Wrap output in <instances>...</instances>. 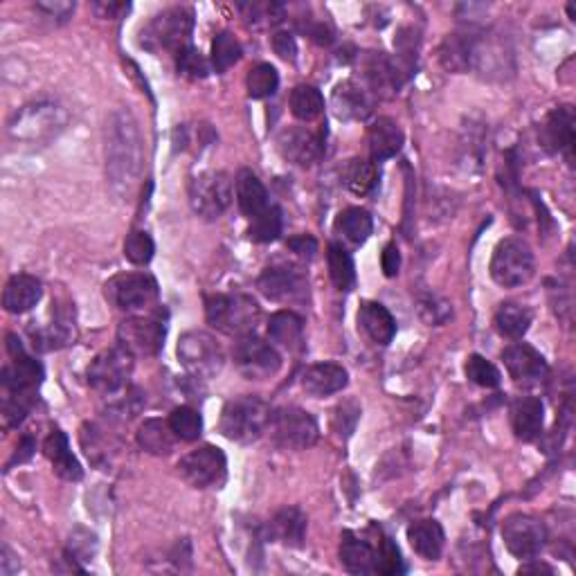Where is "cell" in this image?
I'll return each instance as SVG.
<instances>
[{
  "instance_id": "cell-5",
  "label": "cell",
  "mask_w": 576,
  "mask_h": 576,
  "mask_svg": "<svg viewBox=\"0 0 576 576\" xmlns=\"http://www.w3.org/2000/svg\"><path fill=\"white\" fill-rule=\"evenodd\" d=\"M491 277L502 288L525 286L536 273V257L529 243L520 237L502 239L493 250Z\"/></svg>"
},
{
  "instance_id": "cell-49",
  "label": "cell",
  "mask_w": 576,
  "mask_h": 576,
  "mask_svg": "<svg viewBox=\"0 0 576 576\" xmlns=\"http://www.w3.org/2000/svg\"><path fill=\"white\" fill-rule=\"evenodd\" d=\"M36 392H23V394H5L3 401V421L5 428H16L18 423H23V419L30 414L34 405Z\"/></svg>"
},
{
  "instance_id": "cell-36",
  "label": "cell",
  "mask_w": 576,
  "mask_h": 576,
  "mask_svg": "<svg viewBox=\"0 0 576 576\" xmlns=\"http://www.w3.org/2000/svg\"><path fill=\"white\" fill-rule=\"evenodd\" d=\"M176 435L169 421L147 419L138 430V444L151 455H169L176 448Z\"/></svg>"
},
{
  "instance_id": "cell-13",
  "label": "cell",
  "mask_w": 576,
  "mask_h": 576,
  "mask_svg": "<svg viewBox=\"0 0 576 576\" xmlns=\"http://www.w3.org/2000/svg\"><path fill=\"white\" fill-rule=\"evenodd\" d=\"M232 358L234 365H237L239 372L248 381H266V378H273L279 372V367H282L279 351L273 345H268L266 340L255 336V333L234 342Z\"/></svg>"
},
{
  "instance_id": "cell-50",
  "label": "cell",
  "mask_w": 576,
  "mask_h": 576,
  "mask_svg": "<svg viewBox=\"0 0 576 576\" xmlns=\"http://www.w3.org/2000/svg\"><path fill=\"white\" fill-rule=\"evenodd\" d=\"M453 309H450V304L446 300H441L437 295H426L419 300V315L421 320L430 324V327H439V324H444Z\"/></svg>"
},
{
  "instance_id": "cell-2",
  "label": "cell",
  "mask_w": 576,
  "mask_h": 576,
  "mask_svg": "<svg viewBox=\"0 0 576 576\" xmlns=\"http://www.w3.org/2000/svg\"><path fill=\"white\" fill-rule=\"evenodd\" d=\"M270 419H273V410L261 396L243 394L223 405L219 430L225 439L252 444L270 428Z\"/></svg>"
},
{
  "instance_id": "cell-31",
  "label": "cell",
  "mask_w": 576,
  "mask_h": 576,
  "mask_svg": "<svg viewBox=\"0 0 576 576\" xmlns=\"http://www.w3.org/2000/svg\"><path fill=\"white\" fill-rule=\"evenodd\" d=\"M410 547L426 561H437L444 552L446 534L437 520H417L408 527Z\"/></svg>"
},
{
  "instance_id": "cell-16",
  "label": "cell",
  "mask_w": 576,
  "mask_h": 576,
  "mask_svg": "<svg viewBox=\"0 0 576 576\" xmlns=\"http://www.w3.org/2000/svg\"><path fill=\"white\" fill-rule=\"evenodd\" d=\"M259 291L273 302H304L309 295V282L300 268L291 264L268 266L259 277Z\"/></svg>"
},
{
  "instance_id": "cell-43",
  "label": "cell",
  "mask_w": 576,
  "mask_h": 576,
  "mask_svg": "<svg viewBox=\"0 0 576 576\" xmlns=\"http://www.w3.org/2000/svg\"><path fill=\"white\" fill-rule=\"evenodd\" d=\"M279 88V72L270 63H257L248 70L246 90L252 99H266Z\"/></svg>"
},
{
  "instance_id": "cell-23",
  "label": "cell",
  "mask_w": 576,
  "mask_h": 576,
  "mask_svg": "<svg viewBox=\"0 0 576 576\" xmlns=\"http://www.w3.org/2000/svg\"><path fill=\"white\" fill-rule=\"evenodd\" d=\"M347 383V369L338 363H315L306 367L302 374V390L309 396H315V399L338 394L345 390Z\"/></svg>"
},
{
  "instance_id": "cell-45",
  "label": "cell",
  "mask_w": 576,
  "mask_h": 576,
  "mask_svg": "<svg viewBox=\"0 0 576 576\" xmlns=\"http://www.w3.org/2000/svg\"><path fill=\"white\" fill-rule=\"evenodd\" d=\"M464 372H466L468 381L480 385V387H486V390H491V387H500V383H502L500 369L495 367L491 360H486L480 354H471L466 358Z\"/></svg>"
},
{
  "instance_id": "cell-53",
  "label": "cell",
  "mask_w": 576,
  "mask_h": 576,
  "mask_svg": "<svg viewBox=\"0 0 576 576\" xmlns=\"http://www.w3.org/2000/svg\"><path fill=\"white\" fill-rule=\"evenodd\" d=\"M286 248L300 259L311 261L315 257V252H318V241H315L311 234H295V237L286 241Z\"/></svg>"
},
{
  "instance_id": "cell-34",
  "label": "cell",
  "mask_w": 576,
  "mask_h": 576,
  "mask_svg": "<svg viewBox=\"0 0 576 576\" xmlns=\"http://www.w3.org/2000/svg\"><path fill=\"white\" fill-rule=\"evenodd\" d=\"M531 322H534V313H531L529 306L518 302H504L500 304V309L495 311L493 327L502 338L520 340L529 331Z\"/></svg>"
},
{
  "instance_id": "cell-20",
  "label": "cell",
  "mask_w": 576,
  "mask_h": 576,
  "mask_svg": "<svg viewBox=\"0 0 576 576\" xmlns=\"http://www.w3.org/2000/svg\"><path fill=\"white\" fill-rule=\"evenodd\" d=\"M367 536L356 531H342L340 536V563L351 574H378V545L376 527L369 529Z\"/></svg>"
},
{
  "instance_id": "cell-14",
  "label": "cell",
  "mask_w": 576,
  "mask_h": 576,
  "mask_svg": "<svg viewBox=\"0 0 576 576\" xmlns=\"http://www.w3.org/2000/svg\"><path fill=\"white\" fill-rule=\"evenodd\" d=\"M502 540L513 556L531 561L545 549L547 529L529 513H511L502 522Z\"/></svg>"
},
{
  "instance_id": "cell-47",
  "label": "cell",
  "mask_w": 576,
  "mask_h": 576,
  "mask_svg": "<svg viewBox=\"0 0 576 576\" xmlns=\"http://www.w3.org/2000/svg\"><path fill=\"white\" fill-rule=\"evenodd\" d=\"M153 252H156V243H153L151 234L144 230H131L126 234L124 241V257L135 266H144L153 259Z\"/></svg>"
},
{
  "instance_id": "cell-3",
  "label": "cell",
  "mask_w": 576,
  "mask_h": 576,
  "mask_svg": "<svg viewBox=\"0 0 576 576\" xmlns=\"http://www.w3.org/2000/svg\"><path fill=\"white\" fill-rule=\"evenodd\" d=\"M194 32V12L185 5L169 7L151 18L140 30V45L153 54L185 50L192 45Z\"/></svg>"
},
{
  "instance_id": "cell-32",
  "label": "cell",
  "mask_w": 576,
  "mask_h": 576,
  "mask_svg": "<svg viewBox=\"0 0 576 576\" xmlns=\"http://www.w3.org/2000/svg\"><path fill=\"white\" fill-rule=\"evenodd\" d=\"M234 192H237L239 210L246 214L248 219H255L259 212H264L268 207V192L255 171L241 169L237 180H234Z\"/></svg>"
},
{
  "instance_id": "cell-38",
  "label": "cell",
  "mask_w": 576,
  "mask_h": 576,
  "mask_svg": "<svg viewBox=\"0 0 576 576\" xmlns=\"http://www.w3.org/2000/svg\"><path fill=\"white\" fill-rule=\"evenodd\" d=\"M327 264L331 282L336 284L338 291H351L356 286V266L349 252L340 243H331L327 250Z\"/></svg>"
},
{
  "instance_id": "cell-56",
  "label": "cell",
  "mask_w": 576,
  "mask_h": 576,
  "mask_svg": "<svg viewBox=\"0 0 576 576\" xmlns=\"http://www.w3.org/2000/svg\"><path fill=\"white\" fill-rule=\"evenodd\" d=\"M95 14L99 18H120L122 14H129V3H95Z\"/></svg>"
},
{
  "instance_id": "cell-29",
  "label": "cell",
  "mask_w": 576,
  "mask_h": 576,
  "mask_svg": "<svg viewBox=\"0 0 576 576\" xmlns=\"http://www.w3.org/2000/svg\"><path fill=\"white\" fill-rule=\"evenodd\" d=\"M43 297V286L32 275H14L3 291V306L7 313H27L32 311Z\"/></svg>"
},
{
  "instance_id": "cell-18",
  "label": "cell",
  "mask_w": 576,
  "mask_h": 576,
  "mask_svg": "<svg viewBox=\"0 0 576 576\" xmlns=\"http://www.w3.org/2000/svg\"><path fill=\"white\" fill-rule=\"evenodd\" d=\"M277 151L297 167H311L324 156V138L306 126H286L277 135Z\"/></svg>"
},
{
  "instance_id": "cell-9",
  "label": "cell",
  "mask_w": 576,
  "mask_h": 576,
  "mask_svg": "<svg viewBox=\"0 0 576 576\" xmlns=\"http://www.w3.org/2000/svg\"><path fill=\"white\" fill-rule=\"evenodd\" d=\"M158 282L147 273H122L115 275L104 286V297L115 309L135 313L151 309L158 302Z\"/></svg>"
},
{
  "instance_id": "cell-57",
  "label": "cell",
  "mask_w": 576,
  "mask_h": 576,
  "mask_svg": "<svg viewBox=\"0 0 576 576\" xmlns=\"http://www.w3.org/2000/svg\"><path fill=\"white\" fill-rule=\"evenodd\" d=\"M34 448H36V444H34V439L30 437V435H25L21 441H18V446H16V455H14V459H12V464L14 462H27V459L32 457V453H34Z\"/></svg>"
},
{
  "instance_id": "cell-17",
  "label": "cell",
  "mask_w": 576,
  "mask_h": 576,
  "mask_svg": "<svg viewBox=\"0 0 576 576\" xmlns=\"http://www.w3.org/2000/svg\"><path fill=\"white\" fill-rule=\"evenodd\" d=\"M360 72H363L365 81L363 88L376 97L396 95L405 77H408L399 66V61L390 59L385 52H367L360 61Z\"/></svg>"
},
{
  "instance_id": "cell-26",
  "label": "cell",
  "mask_w": 576,
  "mask_h": 576,
  "mask_svg": "<svg viewBox=\"0 0 576 576\" xmlns=\"http://www.w3.org/2000/svg\"><path fill=\"white\" fill-rule=\"evenodd\" d=\"M403 129L392 117H378L367 129V144L372 162H383L394 158L403 149Z\"/></svg>"
},
{
  "instance_id": "cell-8",
  "label": "cell",
  "mask_w": 576,
  "mask_h": 576,
  "mask_svg": "<svg viewBox=\"0 0 576 576\" xmlns=\"http://www.w3.org/2000/svg\"><path fill=\"white\" fill-rule=\"evenodd\" d=\"M270 435L273 441L284 450H306L315 446L320 437L318 421L297 405H286L273 412L270 419Z\"/></svg>"
},
{
  "instance_id": "cell-40",
  "label": "cell",
  "mask_w": 576,
  "mask_h": 576,
  "mask_svg": "<svg viewBox=\"0 0 576 576\" xmlns=\"http://www.w3.org/2000/svg\"><path fill=\"white\" fill-rule=\"evenodd\" d=\"M288 106H291L293 117H297L300 122H313L318 120L324 111V97L315 86H297L293 88L291 99H288Z\"/></svg>"
},
{
  "instance_id": "cell-42",
  "label": "cell",
  "mask_w": 576,
  "mask_h": 576,
  "mask_svg": "<svg viewBox=\"0 0 576 576\" xmlns=\"http://www.w3.org/2000/svg\"><path fill=\"white\" fill-rule=\"evenodd\" d=\"M243 54L241 43L234 39V34L230 32H219L214 36L212 41V57H210V66L214 72H228L234 63H239Z\"/></svg>"
},
{
  "instance_id": "cell-10",
  "label": "cell",
  "mask_w": 576,
  "mask_h": 576,
  "mask_svg": "<svg viewBox=\"0 0 576 576\" xmlns=\"http://www.w3.org/2000/svg\"><path fill=\"white\" fill-rule=\"evenodd\" d=\"M189 203L205 221H216L232 203V180L225 171H203L189 183Z\"/></svg>"
},
{
  "instance_id": "cell-33",
  "label": "cell",
  "mask_w": 576,
  "mask_h": 576,
  "mask_svg": "<svg viewBox=\"0 0 576 576\" xmlns=\"http://www.w3.org/2000/svg\"><path fill=\"white\" fill-rule=\"evenodd\" d=\"M268 336L279 347L288 351H302L304 347V320L295 311H277L270 315Z\"/></svg>"
},
{
  "instance_id": "cell-35",
  "label": "cell",
  "mask_w": 576,
  "mask_h": 576,
  "mask_svg": "<svg viewBox=\"0 0 576 576\" xmlns=\"http://www.w3.org/2000/svg\"><path fill=\"white\" fill-rule=\"evenodd\" d=\"M473 34H450L439 48V61L448 72H464L471 68L473 59Z\"/></svg>"
},
{
  "instance_id": "cell-54",
  "label": "cell",
  "mask_w": 576,
  "mask_h": 576,
  "mask_svg": "<svg viewBox=\"0 0 576 576\" xmlns=\"http://www.w3.org/2000/svg\"><path fill=\"white\" fill-rule=\"evenodd\" d=\"M273 50L275 54H279L284 61H291L295 63L297 59V43H295V36L291 32H275L273 34Z\"/></svg>"
},
{
  "instance_id": "cell-25",
  "label": "cell",
  "mask_w": 576,
  "mask_h": 576,
  "mask_svg": "<svg viewBox=\"0 0 576 576\" xmlns=\"http://www.w3.org/2000/svg\"><path fill=\"white\" fill-rule=\"evenodd\" d=\"M511 428L520 441H536L543 435L545 405L536 396H520L511 405Z\"/></svg>"
},
{
  "instance_id": "cell-37",
  "label": "cell",
  "mask_w": 576,
  "mask_h": 576,
  "mask_svg": "<svg viewBox=\"0 0 576 576\" xmlns=\"http://www.w3.org/2000/svg\"><path fill=\"white\" fill-rule=\"evenodd\" d=\"M336 230L342 234V237L360 246V243H365L369 237H372L374 221H372V216H369V212L363 210V207H347L345 212L338 214Z\"/></svg>"
},
{
  "instance_id": "cell-41",
  "label": "cell",
  "mask_w": 576,
  "mask_h": 576,
  "mask_svg": "<svg viewBox=\"0 0 576 576\" xmlns=\"http://www.w3.org/2000/svg\"><path fill=\"white\" fill-rule=\"evenodd\" d=\"M284 221H282V210L277 205H268L264 212H259L255 219H250L248 237L255 243H270L279 239L282 234Z\"/></svg>"
},
{
  "instance_id": "cell-21",
  "label": "cell",
  "mask_w": 576,
  "mask_h": 576,
  "mask_svg": "<svg viewBox=\"0 0 576 576\" xmlns=\"http://www.w3.org/2000/svg\"><path fill=\"white\" fill-rule=\"evenodd\" d=\"M502 363L516 383H538L547 376L549 367L538 349L527 342H513L502 351Z\"/></svg>"
},
{
  "instance_id": "cell-48",
  "label": "cell",
  "mask_w": 576,
  "mask_h": 576,
  "mask_svg": "<svg viewBox=\"0 0 576 576\" xmlns=\"http://www.w3.org/2000/svg\"><path fill=\"white\" fill-rule=\"evenodd\" d=\"M176 66L178 72L187 79L198 81L210 75V61H207L201 52H198L194 45H187L185 50H180L176 54Z\"/></svg>"
},
{
  "instance_id": "cell-46",
  "label": "cell",
  "mask_w": 576,
  "mask_h": 576,
  "mask_svg": "<svg viewBox=\"0 0 576 576\" xmlns=\"http://www.w3.org/2000/svg\"><path fill=\"white\" fill-rule=\"evenodd\" d=\"M376 545H378V574L392 576V574H403L405 565L399 547L394 545V540L383 534L381 529H376Z\"/></svg>"
},
{
  "instance_id": "cell-7",
  "label": "cell",
  "mask_w": 576,
  "mask_h": 576,
  "mask_svg": "<svg viewBox=\"0 0 576 576\" xmlns=\"http://www.w3.org/2000/svg\"><path fill=\"white\" fill-rule=\"evenodd\" d=\"M135 356L115 345L97 354L88 367V385L104 396H115L129 390Z\"/></svg>"
},
{
  "instance_id": "cell-24",
  "label": "cell",
  "mask_w": 576,
  "mask_h": 576,
  "mask_svg": "<svg viewBox=\"0 0 576 576\" xmlns=\"http://www.w3.org/2000/svg\"><path fill=\"white\" fill-rule=\"evenodd\" d=\"M331 108L338 120H367L372 113V97L363 86L347 79L333 88Z\"/></svg>"
},
{
  "instance_id": "cell-55",
  "label": "cell",
  "mask_w": 576,
  "mask_h": 576,
  "mask_svg": "<svg viewBox=\"0 0 576 576\" xmlns=\"http://www.w3.org/2000/svg\"><path fill=\"white\" fill-rule=\"evenodd\" d=\"M381 268L385 277H396L399 275V268H401V252L396 248V243L390 241L387 246L383 248V255H381Z\"/></svg>"
},
{
  "instance_id": "cell-52",
  "label": "cell",
  "mask_w": 576,
  "mask_h": 576,
  "mask_svg": "<svg viewBox=\"0 0 576 576\" xmlns=\"http://www.w3.org/2000/svg\"><path fill=\"white\" fill-rule=\"evenodd\" d=\"M97 552V536L90 534L86 529H77L75 534L70 536V545L66 556L72 561H90Z\"/></svg>"
},
{
  "instance_id": "cell-19",
  "label": "cell",
  "mask_w": 576,
  "mask_h": 576,
  "mask_svg": "<svg viewBox=\"0 0 576 576\" xmlns=\"http://www.w3.org/2000/svg\"><path fill=\"white\" fill-rule=\"evenodd\" d=\"M63 122H66V117H63L57 106L52 104L25 106L23 111L16 115V122L9 124V133H12L14 138L23 140H41L48 138L52 133H57Z\"/></svg>"
},
{
  "instance_id": "cell-39",
  "label": "cell",
  "mask_w": 576,
  "mask_h": 576,
  "mask_svg": "<svg viewBox=\"0 0 576 576\" xmlns=\"http://www.w3.org/2000/svg\"><path fill=\"white\" fill-rule=\"evenodd\" d=\"M342 178H345V185L351 194L367 196L378 183V171L374 162L351 158L345 165V171H342Z\"/></svg>"
},
{
  "instance_id": "cell-4",
  "label": "cell",
  "mask_w": 576,
  "mask_h": 576,
  "mask_svg": "<svg viewBox=\"0 0 576 576\" xmlns=\"http://www.w3.org/2000/svg\"><path fill=\"white\" fill-rule=\"evenodd\" d=\"M205 318L216 331L225 336L243 338L255 333L261 320L259 304L250 295H207L205 297Z\"/></svg>"
},
{
  "instance_id": "cell-15",
  "label": "cell",
  "mask_w": 576,
  "mask_h": 576,
  "mask_svg": "<svg viewBox=\"0 0 576 576\" xmlns=\"http://www.w3.org/2000/svg\"><path fill=\"white\" fill-rule=\"evenodd\" d=\"M7 351L9 363L3 367V376H0L5 394L36 392V387L43 381V367L39 360L27 354L16 336H7Z\"/></svg>"
},
{
  "instance_id": "cell-11",
  "label": "cell",
  "mask_w": 576,
  "mask_h": 576,
  "mask_svg": "<svg viewBox=\"0 0 576 576\" xmlns=\"http://www.w3.org/2000/svg\"><path fill=\"white\" fill-rule=\"evenodd\" d=\"M178 475L192 486V489H219L228 473V459L221 448L205 444L192 450L178 462Z\"/></svg>"
},
{
  "instance_id": "cell-12",
  "label": "cell",
  "mask_w": 576,
  "mask_h": 576,
  "mask_svg": "<svg viewBox=\"0 0 576 576\" xmlns=\"http://www.w3.org/2000/svg\"><path fill=\"white\" fill-rule=\"evenodd\" d=\"M165 336L167 324L160 315H131L117 327V345L133 356H158Z\"/></svg>"
},
{
  "instance_id": "cell-28",
  "label": "cell",
  "mask_w": 576,
  "mask_h": 576,
  "mask_svg": "<svg viewBox=\"0 0 576 576\" xmlns=\"http://www.w3.org/2000/svg\"><path fill=\"white\" fill-rule=\"evenodd\" d=\"M43 453L50 459L52 471L57 473L61 480L66 482H79L84 477V468L77 462V457L72 455L66 432L54 428L48 439L43 441Z\"/></svg>"
},
{
  "instance_id": "cell-44",
  "label": "cell",
  "mask_w": 576,
  "mask_h": 576,
  "mask_svg": "<svg viewBox=\"0 0 576 576\" xmlns=\"http://www.w3.org/2000/svg\"><path fill=\"white\" fill-rule=\"evenodd\" d=\"M167 421L180 441H196L203 432V417L189 405H180V408L171 410Z\"/></svg>"
},
{
  "instance_id": "cell-27",
  "label": "cell",
  "mask_w": 576,
  "mask_h": 576,
  "mask_svg": "<svg viewBox=\"0 0 576 576\" xmlns=\"http://www.w3.org/2000/svg\"><path fill=\"white\" fill-rule=\"evenodd\" d=\"M264 534L273 543H282L288 547H302L306 536V516L302 509L286 507L277 511L273 518L266 522Z\"/></svg>"
},
{
  "instance_id": "cell-51",
  "label": "cell",
  "mask_w": 576,
  "mask_h": 576,
  "mask_svg": "<svg viewBox=\"0 0 576 576\" xmlns=\"http://www.w3.org/2000/svg\"><path fill=\"white\" fill-rule=\"evenodd\" d=\"M360 419V405L356 401H342L336 410H333L331 426L340 437H349L354 432L356 423Z\"/></svg>"
},
{
  "instance_id": "cell-1",
  "label": "cell",
  "mask_w": 576,
  "mask_h": 576,
  "mask_svg": "<svg viewBox=\"0 0 576 576\" xmlns=\"http://www.w3.org/2000/svg\"><path fill=\"white\" fill-rule=\"evenodd\" d=\"M142 135L129 111H115L106 124V174L120 196L129 194L142 174Z\"/></svg>"
},
{
  "instance_id": "cell-58",
  "label": "cell",
  "mask_w": 576,
  "mask_h": 576,
  "mask_svg": "<svg viewBox=\"0 0 576 576\" xmlns=\"http://www.w3.org/2000/svg\"><path fill=\"white\" fill-rule=\"evenodd\" d=\"M39 9H43V12H48L52 14L54 18H66L68 14L75 12V5H70V3H41Z\"/></svg>"
},
{
  "instance_id": "cell-22",
  "label": "cell",
  "mask_w": 576,
  "mask_h": 576,
  "mask_svg": "<svg viewBox=\"0 0 576 576\" xmlns=\"http://www.w3.org/2000/svg\"><path fill=\"white\" fill-rule=\"evenodd\" d=\"M574 108L572 106H561L554 108L552 113L545 117V122L540 124L538 140L540 147L547 153H567L572 158L574 149Z\"/></svg>"
},
{
  "instance_id": "cell-30",
  "label": "cell",
  "mask_w": 576,
  "mask_h": 576,
  "mask_svg": "<svg viewBox=\"0 0 576 576\" xmlns=\"http://www.w3.org/2000/svg\"><path fill=\"white\" fill-rule=\"evenodd\" d=\"M360 329L367 333V338L376 345H390L396 336L394 315L385 309L381 302H363L358 311Z\"/></svg>"
},
{
  "instance_id": "cell-6",
  "label": "cell",
  "mask_w": 576,
  "mask_h": 576,
  "mask_svg": "<svg viewBox=\"0 0 576 576\" xmlns=\"http://www.w3.org/2000/svg\"><path fill=\"white\" fill-rule=\"evenodd\" d=\"M178 360L198 381H207L221 372L225 363L223 347L212 333L207 331H187L178 340Z\"/></svg>"
},
{
  "instance_id": "cell-59",
  "label": "cell",
  "mask_w": 576,
  "mask_h": 576,
  "mask_svg": "<svg viewBox=\"0 0 576 576\" xmlns=\"http://www.w3.org/2000/svg\"><path fill=\"white\" fill-rule=\"evenodd\" d=\"M531 561H534V558H531ZM520 574H529V572H547V574H554V570L549 565H545V563H529V565H522L520 570H518Z\"/></svg>"
}]
</instances>
